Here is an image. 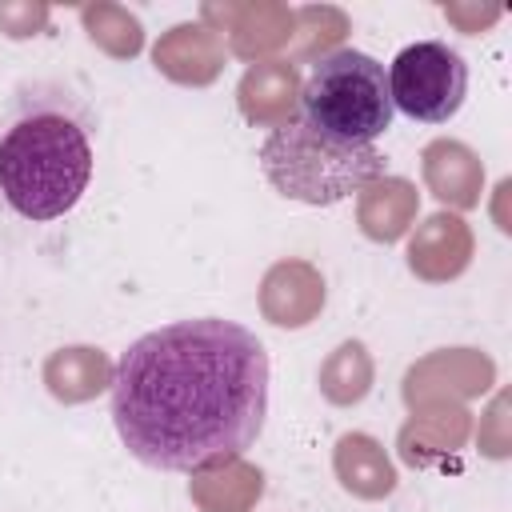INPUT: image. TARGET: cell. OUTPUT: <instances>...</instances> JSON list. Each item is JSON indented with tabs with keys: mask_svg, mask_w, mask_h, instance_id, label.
Masks as SVG:
<instances>
[{
	"mask_svg": "<svg viewBox=\"0 0 512 512\" xmlns=\"http://www.w3.org/2000/svg\"><path fill=\"white\" fill-rule=\"evenodd\" d=\"M268 416V352L236 320L196 316L132 340L112 372L120 444L156 472L240 460Z\"/></svg>",
	"mask_w": 512,
	"mask_h": 512,
	"instance_id": "cell-1",
	"label": "cell"
},
{
	"mask_svg": "<svg viewBox=\"0 0 512 512\" xmlns=\"http://www.w3.org/2000/svg\"><path fill=\"white\" fill-rule=\"evenodd\" d=\"M92 180L88 132L56 108L20 116L0 136V192L24 220H60Z\"/></svg>",
	"mask_w": 512,
	"mask_h": 512,
	"instance_id": "cell-2",
	"label": "cell"
},
{
	"mask_svg": "<svg viewBox=\"0 0 512 512\" xmlns=\"http://www.w3.org/2000/svg\"><path fill=\"white\" fill-rule=\"evenodd\" d=\"M264 176L300 204H336L384 172L376 144H344L316 132L304 116L276 128L260 148Z\"/></svg>",
	"mask_w": 512,
	"mask_h": 512,
	"instance_id": "cell-3",
	"label": "cell"
},
{
	"mask_svg": "<svg viewBox=\"0 0 512 512\" xmlns=\"http://www.w3.org/2000/svg\"><path fill=\"white\" fill-rule=\"evenodd\" d=\"M304 120L344 144H376L392 128V96H388V72L376 56L360 48H336L324 52L300 88Z\"/></svg>",
	"mask_w": 512,
	"mask_h": 512,
	"instance_id": "cell-4",
	"label": "cell"
},
{
	"mask_svg": "<svg viewBox=\"0 0 512 512\" xmlns=\"http://www.w3.org/2000/svg\"><path fill=\"white\" fill-rule=\"evenodd\" d=\"M392 108L420 124H448L468 96V64L444 40H416L388 68Z\"/></svg>",
	"mask_w": 512,
	"mask_h": 512,
	"instance_id": "cell-5",
	"label": "cell"
}]
</instances>
